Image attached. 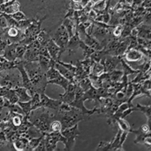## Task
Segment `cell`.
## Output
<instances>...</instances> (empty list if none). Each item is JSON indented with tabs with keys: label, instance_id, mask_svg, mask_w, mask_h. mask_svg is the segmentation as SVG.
<instances>
[{
	"label": "cell",
	"instance_id": "2",
	"mask_svg": "<svg viewBox=\"0 0 151 151\" xmlns=\"http://www.w3.org/2000/svg\"><path fill=\"white\" fill-rule=\"evenodd\" d=\"M24 66L36 92L45 91L48 85V80L45 73L42 70L39 62H27L24 60Z\"/></svg>",
	"mask_w": 151,
	"mask_h": 151
},
{
	"label": "cell",
	"instance_id": "32",
	"mask_svg": "<svg viewBox=\"0 0 151 151\" xmlns=\"http://www.w3.org/2000/svg\"><path fill=\"white\" fill-rule=\"evenodd\" d=\"M44 135L41 136V137H33V138H31L29 141V144H28L27 150H34L36 149V147L39 145V144L40 143V141H42V139L43 138Z\"/></svg>",
	"mask_w": 151,
	"mask_h": 151
},
{
	"label": "cell",
	"instance_id": "35",
	"mask_svg": "<svg viewBox=\"0 0 151 151\" xmlns=\"http://www.w3.org/2000/svg\"><path fill=\"white\" fill-rule=\"evenodd\" d=\"M6 108L9 109V111L12 112V113H18V114H21V115L23 116H25L22 108L20 106V105H19L18 104H10Z\"/></svg>",
	"mask_w": 151,
	"mask_h": 151
},
{
	"label": "cell",
	"instance_id": "28",
	"mask_svg": "<svg viewBox=\"0 0 151 151\" xmlns=\"http://www.w3.org/2000/svg\"><path fill=\"white\" fill-rule=\"evenodd\" d=\"M27 46L28 45H22L20 43L17 44V47H16V57L17 59H21V60L24 59V54L27 49Z\"/></svg>",
	"mask_w": 151,
	"mask_h": 151
},
{
	"label": "cell",
	"instance_id": "12",
	"mask_svg": "<svg viewBox=\"0 0 151 151\" xmlns=\"http://www.w3.org/2000/svg\"><path fill=\"white\" fill-rule=\"evenodd\" d=\"M46 47L48 48L50 55L52 57V58L55 60V61H59L60 58H61V55H63V53H64L63 50L57 45L52 39L47 44Z\"/></svg>",
	"mask_w": 151,
	"mask_h": 151
},
{
	"label": "cell",
	"instance_id": "1",
	"mask_svg": "<svg viewBox=\"0 0 151 151\" xmlns=\"http://www.w3.org/2000/svg\"><path fill=\"white\" fill-rule=\"evenodd\" d=\"M49 110L41 106L36 110H32L29 115L27 116L29 122L44 134L50 132V125L55 119V113L50 112Z\"/></svg>",
	"mask_w": 151,
	"mask_h": 151
},
{
	"label": "cell",
	"instance_id": "17",
	"mask_svg": "<svg viewBox=\"0 0 151 151\" xmlns=\"http://www.w3.org/2000/svg\"><path fill=\"white\" fill-rule=\"evenodd\" d=\"M61 24L65 27L67 29V33H68L70 37H72L75 33L74 30L76 31V24L75 21H74L73 18H69V17H64L62 21Z\"/></svg>",
	"mask_w": 151,
	"mask_h": 151
},
{
	"label": "cell",
	"instance_id": "16",
	"mask_svg": "<svg viewBox=\"0 0 151 151\" xmlns=\"http://www.w3.org/2000/svg\"><path fill=\"white\" fill-rule=\"evenodd\" d=\"M18 43H11L7 45L3 52L2 56L5 59H7L9 61H14L17 57H16V47Z\"/></svg>",
	"mask_w": 151,
	"mask_h": 151
},
{
	"label": "cell",
	"instance_id": "6",
	"mask_svg": "<svg viewBox=\"0 0 151 151\" xmlns=\"http://www.w3.org/2000/svg\"><path fill=\"white\" fill-rule=\"evenodd\" d=\"M70 37L69 36L67 29L62 24H60L54 34L52 40L63 50V52H67V45L70 40Z\"/></svg>",
	"mask_w": 151,
	"mask_h": 151
},
{
	"label": "cell",
	"instance_id": "15",
	"mask_svg": "<svg viewBox=\"0 0 151 151\" xmlns=\"http://www.w3.org/2000/svg\"><path fill=\"white\" fill-rule=\"evenodd\" d=\"M55 67L58 70V72L60 73V75L63 76L64 77H65L66 79H67L70 81V83H74V84L77 85L76 83L75 75H74L71 71L69 70L68 69H67L65 67L61 65V64H60V63H58V62H56V63H55Z\"/></svg>",
	"mask_w": 151,
	"mask_h": 151
},
{
	"label": "cell",
	"instance_id": "46",
	"mask_svg": "<svg viewBox=\"0 0 151 151\" xmlns=\"http://www.w3.org/2000/svg\"><path fill=\"white\" fill-rule=\"evenodd\" d=\"M73 3H81V0H72Z\"/></svg>",
	"mask_w": 151,
	"mask_h": 151
},
{
	"label": "cell",
	"instance_id": "5",
	"mask_svg": "<svg viewBox=\"0 0 151 151\" xmlns=\"http://www.w3.org/2000/svg\"><path fill=\"white\" fill-rule=\"evenodd\" d=\"M60 132H61L62 135L66 137V139H67V143L64 145L65 147H64V150H71L75 145L78 136L81 134L79 130V125L78 124H76L73 127L67 128V129L62 130Z\"/></svg>",
	"mask_w": 151,
	"mask_h": 151
},
{
	"label": "cell",
	"instance_id": "40",
	"mask_svg": "<svg viewBox=\"0 0 151 151\" xmlns=\"http://www.w3.org/2000/svg\"><path fill=\"white\" fill-rule=\"evenodd\" d=\"M11 15L14 17L17 21H23V20H26V19H27V17L25 15V14H24V13H23L22 12H21V11H17L15 13H14L13 14H11Z\"/></svg>",
	"mask_w": 151,
	"mask_h": 151
},
{
	"label": "cell",
	"instance_id": "43",
	"mask_svg": "<svg viewBox=\"0 0 151 151\" xmlns=\"http://www.w3.org/2000/svg\"><path fill=\"white\" fill-rule=\"evenodd\" d=\"M40 55H42V56H45L46 58H48L50 59H52L51 55H50L49 52H48V50L46 46H41L40 48Z\"/></svg>",
	"mask_w": 151,
	"mask_h": 151
},
{
	"label": "cell",
	"instance_id": "24",
	"mask_svg": "<svg viewBox=\"0 0 151 151\" xmlns=\"http://www.w3.org/2000/svg\"><path fill=\"white\" fill-rule=\"evenodd\" d=\"M104 72V67L101 62H94L91 67V73L95 76H101Z\"/></svg>",
	"mask_w": 151,
	"mask_h": 151
},
{
	"label": "cell",
	"instance_id": "44",
	"mask_svg": "<svg viewBox=\"0 0 151 151\" xmlns=\"http://www.w3.org/2000/svg\"><path fill=\"white\" fill-rule=\"evenodd\" d=\"M35 151H45L46 150V146H45V138L43 137V138L42 139V141H40V143L39 144L37 147H36V149L34 150Z\"/></svg>",
	"mask_w": 151,
	"mask_h": 151
},
{
	"label": "cell",
	"instance_id": "27",
	"mask_svg": "<svg viewBox=\"0 0 151 151\" xmlns=\"http://www.w3.org/2000/svg\"><path fill=\"white\" fill-rule=\"evenodd\" d=\"M116 124L119 126V129H121L122 132H131V131H132L130 125H129V122H128L127 121L125 120V119L119 118L118 120L116 121Z\"/></svg>",
	"mask_w": 151,
	"mask_h": 151
},
{
	"label": "cell",
	"instance_id": "21",
	"mask_svg": "<svg viewBox=\"0 0 151 151\" xmlns=\"http://www.w3.org/2000/svg\"><path fill=\"white\" fill-rule=\"evenodd\" d=\"M120 64L121 66H122V71H123L124 75L129 76L131 75V74L137 73H138V70H134L133 68H132V67H130V65H129V64H128L127 62L124 60L122 57V58H121Z\"/></svg>",
	"mask_w": 151,
	"mask_h": 151
},
{
	"label": "cell",
	"instance_id": "4",
	"mask_svg": "<svg viewBox=\"0 0 151 151\" xmlns=\"http://www.w3.org/2000/svg\"><path fill=\"white\" fill-rule=\"evenodd\" d=\"M44 138L45 141L46 151H55L57 150H59L57 147V143L62 142L64 145L67 143V139L62 135L61 132H48L44 134Z\"/></svg>",
	"mask_w": 151,
	"mask_h": 151
},
{
	"label": "cell",
	"instance_id": "20",
	"mask_svg": "<svg viewBox=\"0 0 151 151\" xmlns=\"http://www.w3.org/2000/svg\"><path fill=\"white\" fill-rule=\"evenodd\" d=\"M52 39V37L50 36L48 33H47L45 30H41L37 36V41L40 43L41 46H46L47 44L49 42V41Z\"/></svg>",
	"mask_w": 151,
	"mask_h": 151
},
{
	"label": "cell",
	"instance_id": "36",
	"mask_svg": "<svg viewBox=\"0 0 151 151\" xmlns=\"http://www.w3.org/2000/svg\"><path fill=\"white\" fill-rule=\"evenodd\" d=\"M124 27L121 24H117L116 26H115L113 29V32H112V36L113 38H120L122 36V33H123Z\"/></svg>",
	"mask_w": 151,
	"mask_h": 151
},
{
	"label": "cell",
	"instance_id": "18",
	"mask_svg": "<svg viewBox=\"0 0 151 151\" xmlns=\"http://www.w3.org/2000/svg\"><path fill=\"white\" fill-rule=\"evenodd\" d=\"M14 91L18 96L19 101H30L32 98V96L29 94L28 90L24 86L16 88H14Z\"/></svg>",
	"mask_w": 151,
	"mask_h": 151
},
{
	"label": "cell",
	"instance_id": "8",
	"mask_svg": "<svg viewBox=\"0 0 151 151\" xmlns=\"http://www.w3.org/2000/svg\"><path fill=\"white\" fill-rule=\"evenodd\" d=\"M121 58L120 56H114V55H107L101 60V63L104 67L105 73H110L116 70L119 64H120Z\"/></svg>",
	"mask_w": 151,
	"mask_h": 151
},
{
	"label": "cell",
	"instance_id": "25",
	"mask_svg": "<svg viewBox=\"0 0 151 151\" xmlns=\"http://www.w3.org/2000/svg\"><path fill=\"white\" fill-rule=\"evenodd\" d=\"M31 105H32V110H36V109L41 107V98H40V93H35L31 98Z\"/></svg>",
	"mask_w": 151,
	"mask_h": 151
},
{
	"label": "cell",
	"instance_id": "3",
	"mask_svg": "<svg viewBox=\"0 0 151 151\" xmlns=\"http://www.w3.org/2000/svg\"><path fill=\"white\" fill-rule=\"evenodd\" d=\"M55 119L60 121L62 124V130L73 127L80 121L88 119L80 110L73 106L72 108L68 111L55 110Z\"/></svg>",
	"mask_w": 151,
	"mask_h": 151
},
{
	"label": "cell",
	"instance_id": "14",
	"mask_svg": "<svg viewBox=\"0 0 151 151\" xmlns=\"http://www.w3.org/2000/svg\"><path fill=\"white\" fill-rule=\"evenodd\" d=\"M81 42V38L79 37V33L77 31H76L75 34L70 38L68 43L67 45V52H69V55H70L75 52V51L79 48V44Z\"/></svg>",
	"mask_w": 151,
	"mask_h": 151
},
{
	"label": "cell",
	"instance_id": "19",
	"mask_svg": "<svg viewBox=\"0 0 151 151\" xmlns=\"http://www.w3.org/2000/svg\"><path fill=\"white\" fill-rule=\"evenodd\" d=\"M48 84L58 85V86L63 88L64 90H66L67 89V86H68V85L70 84V81L67 79H66L65 77H64L63 76L60 75V76H58V77L56 78V79L48 81Z\"/></svg>",
	"mask_w": 151,
	"mask_h": 151
},
{
	"label": "cell",
	"instance_id": "9",
	"mask_svg": "<svg viewBox=\"0 0 151 151\" xmlns=\"http://www.w3.org/2000/svg\"><path fill=\"white\" fill-rule=\"evenodd\" d=\"M143 58H144L143 54L138 50H136L135 48L127 50L123 58L124 60L127 62L129 65H132L134 63H141Z\"/></svg>",
	"mask_w": 151,
	"mask_h": 151
},
{
	"label": "cell",
	"instance_id": "13",
	"mask_svg": "<svg viewBox=\"0 0 151 151\" xmlns=\"http://www.w3.org/2000/svg\"><path fill=\"white\" fill-rule=\"evenodd\" d=\"M0 7L2 9V12H3V13L8 14H13L16 12L19 11L20 8H21V5H20L19 2L14 0V1H9V2L2 4L0 5Z\"/></svg>",
	"mask_w": 151,
	"mask_h": 151
},
{
	"label": "cell",
	"instance_id": "23",
	"mask_svg": "<svg viewBox=\"0 0 151 151\" xmlns=\"http://www.w3.org/2000/svg\"><path fill=\"white\" fill-rule=\"evenodd\" d=\"M79 48L83 49V56L85 57V58H90L91 56V55L95 52V50L86 45V43L83 42V40H81L80 44H79Z\"/></svg>",
	"mask_w": 151,
	"mask_h": 151
},
{
	"label": "cell",
	"instance_id": "11",
	"mask_svg": "<svg viewBox=\"0 0 151 151\" xmlns=\"http://www.w3.org/2000/svg\"><path fill=\"white\" fill-rule=\"evenodd\" d=\"M76 87H77V85L74 84L73 83H70V84L67 86V89L65 90V93L59 94L60 101L64 103L70 104L76 98Z\"/></svg>",
	"mask_w": 151,
	"mask_h": 151
},
{
	"label": "cell",
	"instance_id": "26",
	"mask_svg": "<svg viewBox=\"0 0 151 151\" xmlns=\"http://www.w3.org/2000/svg\"><path fill=\"white\" fill-rule=\"evenodd\" d=\"M109 73H110V78L112 83H116V82L120 81L122 76L124 75L123 71L121 70H116V69L112 71V72Z\"/></svg>",
	"mask_w": 151,
	"mask_h": 151
},
{
	"label": "cell",
	"instance_id": "38",
	"mask_svg": "<svg viewBox=\"0 0 151 151\" xmlns=\"http://www.w3.org/2000/svg\"><path fill=\"white\" fill-rule=\"evenodd\" d=\"M57 62L60 63L61 65H63L64 67H65L66 68L68 69L69 70L71 71V72H72L74 75H76V70H77V68H76V66L75 64H73V62H71L70 64V63H64V62L60 61V60H59V61H57Z\"/></svg>",
	"mask_w": 151,
	"mask_h": 151
},
{
	"label": "cell",
	"instance_id": "41",
	"mask_svg": "<svg viewBox=\"0 0 151 151\" xmlns=\"http://www.w3.org/2000/svg\"><path fill=\"white\" fill-rule=\"evenodd\" d=\"M8 27H9V25H8L7 21H6L5 17H4L2 12H1L0 13V29H4Z\"/></svg>",
	"mask_w": 151,
	"mask_h": 151
},
{
	"label": "cell",
	"instance_id": "45",
	"mask_svg": "<svg viewBox=\"0 0 151 151\" xmlns=\"http://www.w3.org/2000/svg\"><path fill=\"white\" fill-rule=\"evenodd\" d=\"M142 87L145 91H148L151 89V80L150 79H147V80L144 81V83H143Z\"/></svg>",
	"mask_w": 151,
	"mask_h": 151
},
{
	"label": "cell",
	"instance_id": "7",
	"mask_svg": "<svg viewBox=\"0 0 151 151\" xmlns=\"http://www.w3.org/2000/svg\"><path fill=\"white\" fill-rule=\"evenodd\" d=\"M40 47H41V45L37 40L29 44L27 46L26 52L24 54L23 60L27 62L38 61L40 58Z\"/></svg>",
	"mask_w": 151,
	"mask_h": 151
},
{
	"label": "cell",
	"instance_id": "42",
	"mask_svg": "<svg viewBox=\"0 0 151 151\" xmlns=\"http://www.w3.org/2000/svg\"><path fill=\"white\" fill-rule=\"evenodd\" d=\"M105 9V2L104 1H101V2H98V3L95 4L94 6L93 7V10L94 12H101L102 10Z\"/></svg>",
	"mask_w": 151,
	"mask_h": 151
},
{
	"label": "cell",
	"instance_id": "31",
	"mask_svg": "<svg viewBox=\"0 0 151 151\" xmlns=\"http://www.w3.org/2000/svg\"><path fill=\"white\" fill-rule=\"evenodd\" d=\"M20 106L22 108L25 116L29 115V113L32 111V105H31V101H19L18 103Z\"/></svg>",
	"mask_w": 151,
	"mask_h": 151
},
{
	"label": "cell",
	"instance_id": "34",
	"mask_svg": "<svg viewBox=\"0 0 151 151\" xmlns=\"http://www.w3.org/2000/svg\"><path fill=\"white\" fill-rule=\"evenodd\" d=\"M62 131V124L58 119H55L50 125V132H60Z\"/></svg>",
	"mask_w": 151,
	"mask_h": 151
},
{
	"label": "cell",
	"instance_id": "33",
	"mask_svg": "<svg viewBox=\"0 0 151 151\" xmlns=\"http://www.w3.org/2000/svg\"><path fill=\"white\" fill-rule=\"evenodd\" d=\"M11 44L10 41L9 40L6 36H5L4 33H2V36H0V55H3V52L5 51V48L7 47L8 45Z\"/></svg>",
	"mask_w": 151,
	"mask_h": 151
},
{
	"label": "cell",
	"instance_id": "22",
	"mask_svg": "<svg viewBox=\"0 0 151 151\" xmlns=\"http://www.w3.org/2000/svg\"><path fill=\"white\" fill-rule=\"evenodd\" d=\"M109 55L108 52H106V50L104 48L101 50H98V51H95L94 53L91 55V56L90 57L94 62H100L102 59L104 58L106 55Z\"/></svg>",
	"mask_w": 151,
	"mask_h": 151
},
{
	"label": "cell",
	"instance_id": "10",
	"mask_svg": "<svg viewBox=\"0 0 151 151\" xmlns=\"http://www.w3.org/2000/svg\"><path fill=\"white\" fill-rule=\"evenodd\" d=\"M40 98H41V105L43 107L45 108L51 109V110H58L59 108V106L62 104V101L60 99L55 100L50 98L49 97L47 96L45 94V91L40 93Z\"/></svg>",
	"mask_w": 151,
	"mask_h": 151
},
{
	"label": "cell",
	"instance_id": "39",
	"mask_svg": "<svg viewBox=\"0 0 151 151\" xmlns=\"http://www.w3.org/2000/svg\"><path fill=\"white\" fill-rule=\"evenodd\" d=\"M96 150H103V151L110 150V142L101 141V142L99 144V145L97 147Z\"/></svg>",
	"mask_w": 151,
	"mask_h": 151
},
{
	"label": "cell",
	"instance_id": "29",
	"mask_svg": "<svg viewBox=\"0 0 151 151\" xmlns=\"http://www.w3.org/2000/svg\"><path fill=\"white\" fill-rule=\"evenodd\" d=\"M45 76H46L47 80L50 81L52 80V79H56V78H58V76H60V74L55 67H51V68L45 73Z\"/></svg>",
	"mask_w": 151,
	"mask_h": 151
},
{
	"label": "cell",
	"instance_id": "37",
	"mask_svg": "<svg viewBox=\"0 0 151 151\" xmlns=\"http://www.w3.org/2000/svg\"><path fill=\"white\" fill-rule=\"evenodd\" d=\"M33 22V19H26V20H23V21H18L17 24V27L19 29L21 30H25L31 24V23Z\"/></svg>",
	"mask_w": 151,
	"mask_h": 151
},
{
	"label": "cell",
	"instance_id": "30",
	"mask_svg": "<svg viewBox=\"0 0 151 151\" xmlns=\"http://www.w3.org/2000/svg\"><path fill=\"white\" fill-rule=\"evenodd\" d=\"M78 86H79L85 92L87 91L88 89H90V88L93 86L92 84H91V80H90V79L88 77L85 78V79L79 81Z\"/></svg>",
	"mask_w": 151,
	"mask_h": 151
}]
</instances>
